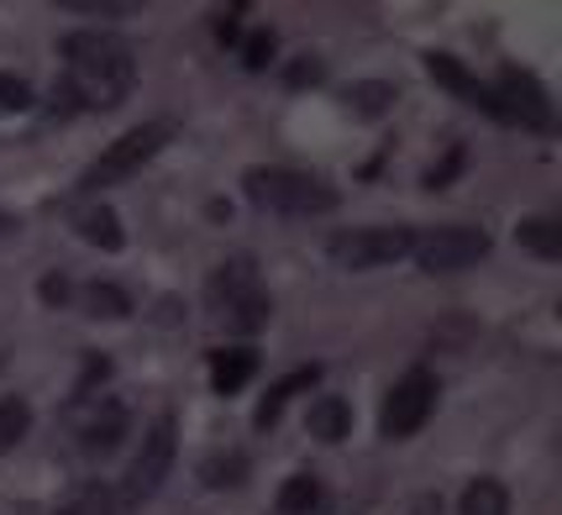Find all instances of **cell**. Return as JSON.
<instances>
[{"label":"cell","mask_w":562,"mask_h":515,"mask_svg":"<svg viewBox=\"0 0 562 515\" xmlns=\"http://www.w3.org/2000/svg\"><path fill=\"white\" fill-rule=\"evenodd\" d=\"M137 85V48L116 32H69L64 37V100L79 111H116Z\"/></svg>","instance_id":"1"},{"label":"cell","mask_w":562,"mask_h":515,"mask_svg":"<svg viewBox=\"0 0 562 515\" xmlns=\"http://www.w3.org/2000/svg\"><path fill=\"white\" fill-rule=\"evenodd\" d=\"M243 195L269 211V216H331L342 195L305 169H284V164H252L243 173Z\"/></svg>","instance_id":"2"},{"label":"cell","mask_w":562,"mask_h":515,"mask_svg":"<svg viewBox=\"0 0 562 515\" xmlns=\"http://www.w3.org/2000/svg\"><path fill=\"white\" fill-rule=\"evenodd\" d=\"M211 311L216 321H226L232 332H258V326H269L273 316V300L263 294L258 284V269H252V258H226L216 273H211Z\"/></svg>","instance_id":"3"},{"label":"cell","mask_w":562,"mask_h":515,"mask_svg":"<svg viewBox=\"0 0 562 515\" xmlns=\"http://www.w3.org/2000/svg\"><path fill=\"white\" fill-rule=\"evenodd\" d=\"M169 137H173V122H143V126H132V132H122V137L105 143V153L85 169L79 190H85V195H100V190H111V184L132 179L143 164H153V158L169 147Z\"/></svg>","instance_id":"4"},{"label":"cell","mask_w":562,"mask_h":515,"mask_svg":"<svg viewBox=\"0 0 562 515\" xmlns=\"http://www.w3.org/2000/svg\"><path fill=\"white\" fill-rule=\"evenodd\" d=\"M411 247H416L411 226H352V232H337L326 243V253H331L337 269L368 273V269H384V264H400Z\"/></svg>","instance_id":"5"},{"label":"cell","mask_w":562,"mask_h":515,"mask_svg":"<svg viewBox=\"0 0 562 515\" xmlns=\"http://www.w3.org/2000/svg\"><path fill=\"white\" fill-rule=\"evenodd\" d=\"M173 452H179V426H173V416H158L143 432V447H137V458H132V468H126V484H122L116 500H122V505H143V500H153V494L164 490V479H169Z\"/></svg>","instance_id":"6"},{"label":"cell","mask_w":562,"mask_h":515,"mask_svg":"<svg viewBox=\"0 0 562 515\" xmlns=\"http://www.w3.org/2000/svg\"><path fill=\"white\" fill-rule=\"evenodd\" d=\"M431 411H437V379H431L426 368H411V373L384 394L379 432H384L390 441H405V437H416L420 426L431 421Z\"/></svg>","instance_id":"7"},{"label":"cell","mask_w":562,"mask_h":515,"mask_svg":"<svg viewBox=\"0 0 562 515\" xmlns=\"http://www.w3.org/2000/svg\"><path fill=\"white\" fill-rule=\"evenodd\" d=\"M490 90H494V105H499V122H515L526 132H552L558 126L552 96H547V85L531 69H505Z\"/></svg>","instance_id":"8"},{"label":"cell","mask_w":562,"mask_h":515,"mask_svg":"<svg viewBox=\"0 0 562 515\" xmlns=\"http://www.w3.org/2000/svg\"><path fill=\"white\" fill-rule=\"evenodd\" d=\"M490 232L484 226H437V232H426L416 237V264L426 273H458V269H473L479 258H490Z\"/></svg>","instance_id":"9"},{"label":"cell","mask_w":562,"mask_h":515,"mask_svg":"<svg viewBox=\"0 0 562 515\" xmlns=\"http://www.w3.org/2000/svg\"><path fill=\"white\" fill-rule=\"evenodd\" d=\"M426 74L437 79L441 90H452V96L463 100V105H473V111H484V116H494L499 122V105H494V90L484 85V79H473V74L452 58V53H426Z\"/></svg>","instance_id":"10"},{"label":"cell","mask_w":562,"mask_h":515,"mask_svg":"<svg viewBox=\"0 0 562 515\" xmlns=\"http://www.w3.org/2000/svg\"><path fill=\"white\" fill-rule=\"evenodd\" d=\"M321 379V368L311 363V368H294V373H284V379H279V384H269V394H263V400H258V432H269V426H279V416H284V405H290L294 394L300 390H311V384H316Z\"/></svg>","instance_id":"11"},{"label":"cell","mask_w":562,"mask_h":515,"mask_svg":"<svg viewBox=\"0 0 562 515\" xmlns=\"http://www.w3.org/2000/svg\"><path fill=\"white\" fill-rule=\"evenodd\" d=\"M126 437V405H116V400H105L95 416L79 426V447L85 452H111V447H122Z\"/></svg>","instance_id":"12"},{"label":"cell","mask_w":562,"mask_h":515,"mask_svg":"<svg viewBox=\"0 0 562 515\" xmlns=\"http://www.w3.org/2000/svg\"><path fill=\"white\" fill-rule=\"evenodd\" d=\"M252 368H258L252 347H221V352H211V384H216V394H237L252 379Z\"/></svg>","instance_id":"13"},{"label":"cell","mask_w":562,"mask_h":515,"mask_svg":"<svg viewBox=\"0 0 562 515\" xmlns=\"http://www.w3.org/2000/svg\"><path fill=\"white\" fill-rule=\"evenodd\" d=\"M347 432H352V405H347L342 394H321L316 405H311V437L342 441Z\"/></svg>","instance_id":"14"},{"label":"cell","mask_w":562,"mask_h":515,"mask_svg":"<svg viewBox=\"0 0 562 515\" xmlns=\"http://www.w3.org/2000/svg\"><path fill=\"white\" fill-rule=\"evenodd\" d=\"M74 226H79V237H85V243L105 247V253H116V247H122V221H116V211H105V205H85V211L74 216Z\"/></svg>","instance_id":"15"},{"label":"cell","mask_w":562,"mask_h":515,"mask_svg":"<svg viewBox=\"0 0 562 515\" xmlns=\"http://www.w3.org/2000/svg\"><path fill=\"white\" fill-rule=\"evenodd\" d=\"M515 237H520V247H526V253H537V258H547V264H552V258H562V221L558 216L520 221V232H515Z\"/></svg>","instance_id":"16"},{"label":"cell","mask_w":562,"mask_h":515,"mask_svg":"<svg viewBox=\"0 0 562 515\" xmlns=\"http://www.w3.org/2000/svg\"><path fill=\"white\" fill-rule=\"evenodd\" d=\"M458 515H510V494L499 479H473L458 500Z\"/></svg>","instance_id":"17"},{"label":"cell","mask_w":562,"mask_h":515,"mask_svg":"<svg viewBox=\"0 0 562 515\" xmlns=\"http://www.w3.org/2000/svg\"><path fill=\"white\" fill-rule=\"evenodd\" d=\"M321 505V479L316 473H294V479H284V490H279V500H273V511L279 515H311Z\"/></svg>","instance_id":"18"},{"label":"cell","mask_w":562,"mask_h":515,"mask_svg":"<svg viewBox=\"0 0 562 515\" xmlns=\"http://www.w3.org/2000/svg\"><path fill=\"white\" fill-rule=\"evenodd\" d=\"M53 515H122V500H116V490H105V484H79Z\"/></svg>","instance_id":"19"},{"label":"cell","mask_w":562,"mask_h":515,"mask_svg":"<svg viewBox=\"0 0 562 515\" xmlns=\"http://www.w3.org/2000/svg\"><path fill=\"white\" fill-rule=\"evenodd\" d=\"M79 300H85V311L90 316H105V321H122V316H132V294L122 290V284H85L79 290Z\"/></svg>","instance_id":"20"},{"label":"cell","mask_w":562,"mask_h":515,"mask_svg":"<svg viewBox=\"0 0 562 515\" xmlns=\"http://www.w3.org/2000/svg\"><path fill=\"white\" fill-rule=\"evenodd\" d=\"M26 432H32V405H26L22 394H5V400H0V458H5Z\"/></svg>","instance_id":"21"},{"label":"cell","mask_w":562,"mask_h":515,"mask_svg":"<svg viewBox=\"0 0 562 515\" xmlns=\"http://www.w3.org/2000/svg\"><path fill=\"white\" fill-rule=\"evenodd\" d=\"M347 100H352V111H358V116H384V111H390V100H394V85L368 79V85H352Z\"/></svg>","instance_id":"22"},{"label":"cell","mask_w":562,"mask_h":515,"mask_svg":"<svg viewBox=\"0 0 562 515\" xmlns=\"http://www.w3.org/2000/svg\"><path fill=\"white\" fill-rule=\"evenodd\" d=\"M58 5L74 11V16H111L116 22V16H137L147 0H58Z\"/></svg>","instance_id":"23"},{"label":"cell","mask_w":562,"mask_h":515,"mask_svg":"<svg viewBox=\"0 0 562 515\" xmlns=\"http://www.w3.org/2000/svg\"><path fill=\"white\" fill-rule=\"evenodd\" d=\"M26 105H32V85L16 74H0V116H16Z\"/></svg>","instance_id":"24"},{"label":"cell","mask_w":562,"mask_h":515,"mask_svg":"<svg viewBox=\"0 0 562 515\" xmlns=\"http://www.w3.org/2000/svg\"><path fill=\"white\" fill-rule=\"evenodd\" d=\"M321 79H326V64L311 58V53H305V58H294L290 69H284V85H294V90H300V85H321Z\"/></svg>","instance_id":"25"},{"label":"cell","mask_w":562,"mask_h":515,"mask_svg":"<svg viewBox=\"0 0 562 515\" xmlns=\"http://www.w3.org/2000/svg\"><path fill=\"white\" fill-rule=\"evenodd\" d=\"M269 58H273V32H252V37L243 43V64L247 69H263Z\"/></svg>","instance_id":"26"},{"label":"cell","mask_w":562,"mask_h":515,"mask_svg":"<svg viewBox=\"0 0 562 515\" xmlns=\"http://www.w3.org/2000/svg\"><path fill=\"white\" fill-rule=\"evenodd\" d=\"M243 458H226V463H221V458H216V463H211V468H205V479H211V484H216V490H221V484H243Z\"/></svg>","instance_id":"27"},{"label":"cell","mask_w":562,"mask_h":515,"mask_svg":"<svg viewBox=\"0 0 562 515\" xmlns=\"http://www.w3.org/2000/svg\"><path fill=\"white\" fill-rule=\"evenodd\" d=\"M458 164H463V147H452V153H447V164H437V169L426 173V190H441V184L458 173Z\"/></svg>","instance_id":"28"},{"label":"cell","mask_w":562,"mask_h":515,"mask_svg":"<svg viewBox=\"0 0 562 515\" xmlns=\"http://www.w3.org/2000/svg\"><path fill=\"white\" fill-rule=\"evenodd\" d=\"M43 294H48L53 305H58V300H64V294H69V284H64V279H48V284H43Z\"/></svg>","instance_id":"29"},{"label":"cell","mask_w":562,"mask_h":515,"mask_svg":"<svg viewBox=\"0 0 562 515\" xmlns=\"http://www.w3.org/2000/svg\"><path fill=\"white\" fill-rule=\"evenodd\" d=\"M11 232H16V221H11L5 211H0V237H11Z\"/></svg>","instance_id":"30"}]
</instances>
